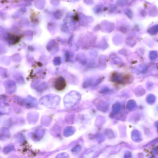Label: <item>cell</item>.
<instances>
[{"mask_svg": "<svg viewBox=\"0 0 158 158\" xmlns=\"http://www.w3.org/2000/svg\"><path fill=\"white\" fill-rule=\"evenodd\" d=\"M112 82L118 84H123L130 81V77L128 75H123L120 73L114 72L110 78Z\"/></svg>", "mask_w": 158, "mask_h": 158, "instance_id": "1", "label": "cell"}, {"mask_svg": "<svg viewBox=\"0 0 158 158\" xmlns=\"http://www.w3.org/2000/svg\"><path fill=\"white\" fill-rule=\"evenodd\" d=\"M66 83L64 78L60 77L56 80L54 87L56 90L61 91L64 90L66 88Z\"/></svg>", "mask_w": 158, "mask_h": 158, "instance_id": "2", "label": "cell"}, {"mask_svg": "<svg viewBox=\"0 0 158 158\" xmlns=\"http://www.w3.org/2000/svg\"><path fill=\"white\" fill-rule=\"evenodd\" d=\"M132 139L136 142H140L142 140V135L140 132L136 130H134L132 132Z\"/></svg>", "mask_w": 158, "mask_h": 158, "instance_id": "3", "label": "cell"}, {"mask_svg": "<svg viewBox=\"0 0 158 158\" xmlns=\"http://www.w3.org/2000/svg\"><path fill=\"white\" fill-rule=\"evenodd\" d=\"M97 108L100 111L103 112H106L109 109V105L104 102L100 100L97 104Z\"/></svg>", "mask_w": 158, "mask_h": 158, "instance_id": "4", "label": "cell"}, {"mask_svg": "<svg viewBox=\"0 0 158 158\" xmlns=\"http://www.w3.org/2000/svg\"><path fill=\"white\" fill-rule=\"evenodd\" d=\"M10 133L8 128H3L0 130V140H4L9 138Z\"/></svg>", "mask_w": 158, "mask_h": 158, "instance_id": "5", "label": "cell"}, {"mask_svg": "<svg viewBox=\"0 0 158 158\" xmlns=\"http://www.w3.org/2000/svg\"><path fill=\"white\" fill-rule=\"evenodd\" d=\"M107 61V56L104 55L100 56L99 61V68L101 70H104L106 68Z\"/></svg>", "mask_w": 158, "mask_h": 158, "instance_id": "6", "label": "cell"}, {"mask_svg": "<svg viewBox=\"0 0 158 158\" xmlns=\"http://www.w3.org/2000/svg\"><path fill=\"white\" fill-rule=\"evenodd\" d=\"M134 92L135 95L139 97L144 95L146 93V91L142 86L139 85L135 89Z\"/></svg>", "mask_w": 158, "mask_h": 158, "instance_id": "7", "label": "cell"}, {"mask_svg": "<svg viewBox=\"0 0 158 158\" xmlns=\"http://www.w3.org/2000/svg\"><path fill=\"white\" fill-rule=\"evenodd\" d=\"M121 108V105L119 103H116L112 105V115L118 113Z\"/></svg>", "mask_w": 158, "mask_h": 158, "instance_id": "8", "label": "cell"}, {"mask_svg": "<svg viewBox=\"0 0 158 158\" xmlns=\"http://www.w3.org/2000/svg\"><path fill=\"white\" fill-rule=\"evenodd\" d=\"M146 101L150 105L154 104L156 101L155 96L152 94H149L147 96Z\"/></svg>", "mask_w": 158, "mask_h": 158, "instance_id": "9", "label": "cell"}, {"mask_svg": "<svg viewBox=\"0 0 158 158\" xmlns=\"http://www.w3.org/2000/svg\"><path fill=\"white\" fill-rule=\"evenodd\" d=\"M8 106L4 103H0V114H4L8 113Z\"/></svg>", "mask_w": 158, "mask_h": 158, "instance_id": "10", "label": "cell"}, {"mask_svg": "<svg viewBox=\"0 0 158 158\" xmlns=\"http://www.w3.org/2000/svg\"><path fill=\"white\" fill-rule=\"evenodd\" d=\"M136 106H137V104H136V102L133 99L130 100L127 103V108L130 110L133 109Z\"/></svg>", "mask_w": 158, "mask_h": 158, "instance_id": "11", "label": "cell"}, {"mask_svg": "<svg viewBox=\"0 0 158 158\" xmlns=\"http://www.w3.org/2000/svg\"><path fill=\"white\" fill-rule=\"evenodd\" d=\"M109 45L107 42L106 40L103 39L101 40L100 42L99 47L101 50H104L108 48Z\"/></svg>", "mask_w": 158, "mask_h": 158, "instance_id": "12", "label": "cell"}, {"mask_svg": "<svg viewBox=\"0 0 158 158\" xmlns=\"http://www.w3.org/2000/svg\"><path fill=\"white\" fill-rule=\"evenodd\" d=\"M105 134L109 139H112L115 137L114 132L111 129L107 128L105 130Z\"/></svg>", "mask_w": 158, "mask_h": 158, "instance_id": "13", "label": "cell"}, {"mask_svg": "<svg viewBox=\"0 0 158 158\" xmlns=\"http://www.w3.org/2000/svg\"><path fill=\"white\" fill-rule=\"evenodd\" d=\"M112 61L113 64L116 65H119L123 63L122 59L118 57H115L112 58Z\"/></svg>", "mask_w": 158, "mask_h": 158, "instance_id": "14", "label": "cell"}, {"mask_svg": "<svg viewBox=\"0 0 158 158\" xmlns=\"http://www.w3.org/2000/svg\"><path fill=\"white\" fill-rule=\"evenodd\" d=\"M158 57L157 52L156 51L153 50L150 51L149 54L150 59L152 61H154Z\"/></svg>", "mask_w": 158, "mask_h": 158, "instance_id": "15", "label": "cell"}, {"mask_svg": "<svg viewBox=\"0 0 158 158\" xmlns=\"http://www.w3.org/2000/svg\"><path fill=\"white\" fill-rule=\"evenodd\" d=\"M114 44L116 45H119L122 44L123 41V38L121 37H116L113 38V40Z\"/></svg>", "mask_w": 158, "mask_h": 158, "instance_id": "16", "label": "cell"}, {"mask_svg": "<svg viewBox=\"0 0 158 158\" xmlns=\"http://www.w3.org/2000/svg\"><path fill=\"white\" fill-rule=\"evenodd\" d=\"M125 43L128 46L130 47H133L135 46L136 44V42L135 40L130 38V39L126 40Z\"/></svg>", "mask_w": 158, "mask_h": 158, "instance_id": "17", "label": "cell"}, {"mask_svg": "<svg viewBox=\"0 0 158 158\" xmlns=\"http://www.w3.org/2000/svg\"><path fill=\"white\" fill-rule=\"evenodd\" d=\"M14 150V147L12 145H9L5 147L3 150L5 154H8Z\"/></svg>", "mask_w": 158, "mask_h": 158, "instance_id": "18", "label": "cell"}, {"mask_svg": "<svg viewBox=\"0 0 158 158\" xmlns=\"http://www.w3.org/2000/svg\"><path fill=\"white\" fill-rule=\"evenodd\" d=\"M110 89L108 87L106 86H103L100 89L99 92L101 94H105L109 92Z\"/></svg>", "mask_w": 158, "mask_h": 158, "instance_id": "19", "label": "cell"}, {"mask_svg": "<svg viewBox=\"0 0 158 158\" xmlns=\"http://www.w3.org/2000/svg\"><path fill=\"white\" fill-rule=\"evenodd\" d=\"M132 116V117L131 119L132 120V121H133L134 120V122H136L139 121L140 119V116L139 115L135 114V115H134Z\"/></svg>", "mask_w": 158, "mask_h": 158, "instance_id": "20", "label": "cell"}, {"mask_svg": "<svg viewBox=\"0 0 158 158\" xmlns=\"http://www.w3.org/2000/svg\"><path fill=\"white\" fill-rule=\"evenodd\" d=\"M103 80V78L100 77L94 83V86H98L102 82Z\"/></svg>", "mask_w": 158, "mask_h": 158, "instance_id": "21", "label": "cell"}, {"mask_svg": "<svg viewBox=\"0 0 158 158\" xmlns=\"http://www.w3.org/2000/svg\"><path fill=\"white\" fill-rule=\"evenodd\" d=\"M118 52H119V54L125 56H126L127 55V51L126 50L124 49L119 50Z\"/></svg>", "mask_w": 158, "mask_h": 158, "instance_id": "22", "label": "cell"}, {"mask_svg": "<svg viewBox=\"0 0 158 158\" xmlns=\"http://www.w3.org/2000/svg\"><path fill=\"white\" fill-rule=\"evenodd\" d=\"M152 86H153V84L151 82H149L147 83V88L149 90L150 89L152 88Z\"/></svg>", "mask_w": 158, "mask_h": 158, "instance_id": "23", "label": "cell"}, {"mask_svg": "<svg viewBox=\"0 0 158 158\" xmlns=\"http://www.w3.org/2000/svg\"><path fill=\"white\" fill-rule=\"evenodd\" d=\"M131 154H130V152H126V153H125L124 157L125 158H129L131 157Z\"/></svg>", "mask_w": 158, "mask_h": 158, "instance_id": "24", "label": "cell"}, {"mask_svg": "<svg viewBox=\"0 0 158 158\" xmlns=\"http://www.w3.org/2000/svg\"><path fill=\"white\" fill-rule=\"evenodd\" d=\"M152 152H154V154H155V155H157L158 152V149L157 148H155L154 149Z\"/></svg>", "mask_w": 158, "mask_h": 158, "instance_id": "25", "label": "cell"}, {"mask_svg": "<svg viewBox=\"0 0 158 158\" xmlns=\"http://www.w3.org/2000/svg\"><path fill=\"white\" fill-rule=\"evenodd\" d=\"M1 147H0V150H1Z\"/></svg>", "mask_w": 158, "mask_h": 158, "instance_id": "26", "label": "cell"}]
</instances>
